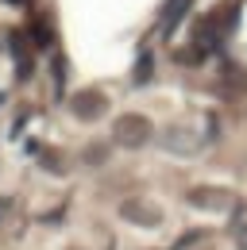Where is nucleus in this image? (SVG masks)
I'll use <instances>...</instances> for the list:
<instances>
[{
  "label": "nucleus",
  "mask_w": 247,
  "mask_h": 250,
  "mask_svg": "<svg viewBox=\"0 0 247 250\" xmlns=\"http://www.w3.org/2000/svg\"><path fill=\"white\" fill-rule=\"evenodd\" d=\"M70 108H74L77 120H100L104 108H108V96L100 93V89H81V93L70 100Z\"/></svg>",
  "instance_id": "f03ea898"
},
{
  "label": "nucleus",
  "mask_w": 247,
  "mask_h": 250,
  "mask_svg": "<svg viewBox=\"0 0 247 250\" xmlns=\"http://www.w3.org/2000/svg\"><path fill=\"white\" fill-rule=\"evenodd\" d=\"M166 150L193 154V150H197V139H193V131H185V127H170V131H166Z\"/></svg>",
  "instance_id": "39448f33"
},
{
  "label": "nucleus",
  "mask_w": 247,
  "mask_h": 250,
  "mask_svg": "<svg viewBox=\"0 0 247 250\" xmlns=\"http://www.w3.org/2000/svg\"><path fill=\"white\" fill-rule=\"evenodd\" d=\"M189 204L193 208H209V212H228L232 208V192L228 188L201 185V188H189Z\"/></svg>",
  "instance_id": "7ed1b4c3"
},
{
  "label": "nucleus",
  "mask_w": 247,
  "mask_h": 250,
  "mask_svg": "<svg viewBox=\"0 0 247 250\" xmlns=\"http://www.w3.org/2000/svg\"><path fill=\"white\" fill-rule=\"evenodd\" d=\"M236 243H240V250H247V223H244V227H236Z\"/></svg>",
  "instance_id": "0eeeda50"
},
{
  "label": "nucleus",
  "mask_w": 247,
  "mask_h": 250,
  "mask_svg": "<svg viewBox=\"0 0 247 250\" xmlns=\"http://www.w3.org/2000/svg\"><path fill=\"white\" fill-rule=\"evenodd\" d=\"M112 139H116L120 146H127V150H139V146H147V139H151V120L139 116V112H127V116L116 120Z\"/></svg>",
  "instance_id": "f257e3e1"
},
{
  "label": "nucleus",
  "mask_w": 247,
  "mask_h": 250,
  "mask_svg": "<svg viewBox=\"0 0 247 250\" xmlns=\"http://www.w3.org/2000/svg\"><path fill=\"white\" fill-rule=\"evenodd\" d=\"M120 216L127 219V223H139V227H158V223H162V212H158L154 204H147V200H127L120 208Z\"/></svg>",
  "instance_id": "20e7f679"
},
{
  "label": "nucleus",
  "mask_w": 247,
  "mask_h": 250,
  "mask_svg": "<svg viewBox=\"0 0 247 250\" xmlns=\"http://www.w3.org/2000/svg\"><path fill=\"white\" fill-rule=\"evenodd\" d=\"M189 4H193V0H170V4H166V12H162V35H170L174 27H178V20L185 16Z\"/></svg>",
  "instance_id": "423d86ee"
}]
</instances>
